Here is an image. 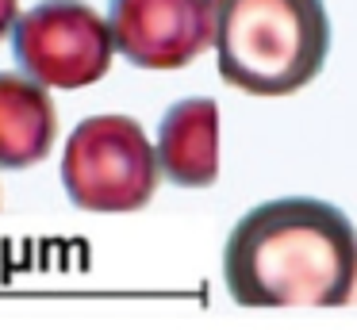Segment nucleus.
I'll list each match as a JSON object with an SVG mask.
<instances>
[{
    "label": "nucleus",
    "instance_id": "3",
    "mask_svg": "<svg viewBox=\"0 0 357 330\" xmlns=\"http://www.w3.org/2000/svg\"><path fill=\"white\" fill-rule=\"evenodd\" d=\"M162 161L131 115L77 123L62 153V184L81 211H139L158 192Z\"/></svg>",
    "mask_w": 357,
    "mask_h": 330
},
{
    "label": "nucleus",
    "instance_id": "4",
    "mask_svg": "<svg viewBox=\"0 0 357 330\" xmlns=\"http://www.w3.org/2000/svg\"><path fill=\"white\" fill-rule=\"evenodd\" d=\"M20 69L47 89H85L112 69V23L81 0H43L12 27Z\"/></svg>",
    "mask_w": 357,
    "mask_h": 330
},
{
    "label": "nucleus",
    "instance_id": "8",
    "mask_svg": "<svg viewBox=\"0 0 357 330\" xmlns=\"http://www.w3.org/2000/svg\"><path fill=\"white\" fill-rule=\"evenodd\" d=\"M20 20V0H0V38L8 35Z\"/></svg>",
    "mask_w": 357,
    "mask_h": 330
},
{
    "label": "nucleus",
    "instance_id": "5",
    "mask_svg": "<svg viewBox=\"0 0 357 330\" xmlns=\"http://www.w3.org/2000/svg\"><path fill=\"white\" fill-rule=\"evenodd\" d=\"M112 38L142 69H185L215 43L211 0H112Z\"/></svg>",
    "mask_w": 357,
    "mask_h": 330
},
{
    "label": "nucleus",
    "instance_id": "2",
    "mask_svg": "<svg viewBox=\"0 0 357 330\" xmlns=\"http://www.w3.org/2000/svg\"><path fill=\"white\" fill-rule=\"evenodd\" d=\"M219 77L250 96H292L331 54L323 0H211Z\"/></svg>",
    "mask_w": 357,
    "mask_h": 330
},
{
    "label": "nucleus",
    "instance_id": "7",
    "mask_svg": "<svg viewBox=\"0 0 357 330\" xmlns=\"http://www.w3.org/2000/svg\"><path fill=\"white\" fill-rule=\"evenodd\" d=\"M58 135V112L47 84L27 73H0V165L27 169L43 161Z\"/></svg>",
    "mask_w": 357,
    "mask_h": 330
},
{
    "label": "nucleus",
    "instance_id": "1",
    "mask_svg": "<svg viewBox=\"0 0 357 330\" xmlns=\"http://www.w3.org/2000/svg\"><path fill=\"white\" fill-rule=\"evenodd\" d=\"M223 276L242 307H342L357 292V230L326 200H269L234 223Z\"/></svg>",
    "mask_w": 357,
    "mask_h": 330
},
{
    "label": "nucleus",
    "instance_id": "6",
    "mask_svg": "<svg viewBox=\"0 0 357 330\" xmlns=\"http://www.w3.org/2000/svg\"><path fill=\"white\" fill-rule=\"evenodd\" d=\"M162 173L181 188H211L219 177V107L208 96L181 100L158 130Z\"/></svg>",
    "mask_w": 357,
    "mask_h": 330
}]
</instances>
